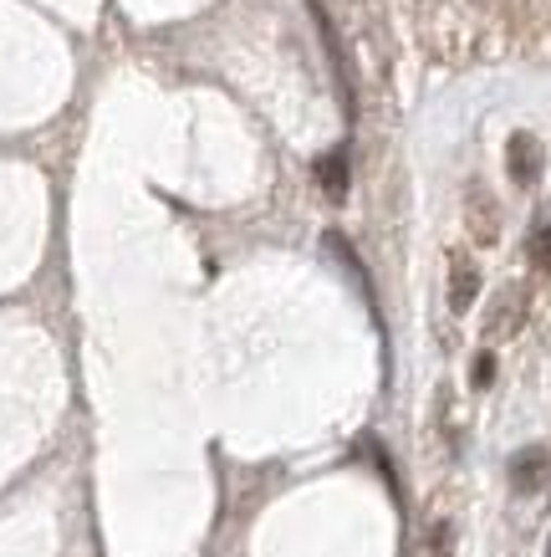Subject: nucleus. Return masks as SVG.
Segmentation results:
<instances>
[{
	"label": "nucleus",
	"mask_w": 551,
	"mask_h": 557,
	"mask_svg": "<svg viewBox=\"0 0 551 557\" xmlns=\"http://www.w3.org/2000/svg\"><path fill=\"white\" fill-rule=\"evenodd\" d=\"M541 164H547L541 138L536 134H511V144H505V170H511V180H516L521 189H531L536 180H541Z\"/></svg>",
	"instance_id": "1"
},
{
	"label": "nucleus",
	"mask_w": 551,
	"mask_h": 557,
	"mask_svg": "<svg viewBox=\"0 0 551 557\" xmlns=\"http://www.w3.org/2000/svg\"><path fill=\"white\" fill-rule=\"evenodd\" d=\"M547 481H551V450L547 445H526V450L511 456V486H516L521 496H536Z\"/></svg>",
	"instance_id": "2"
},
{
	"label": "nucleus",
	"mask_w": 551,
	"mask_h": 557,
	"mask_svg": "<svg viewBox=\"0 0 551 557\" xmlns=\"http://www.w3.org/2000/svg\"><path fill=\"white\" fill-rule=\"evenodd\" d=\"M480 297V271L469 256H450V307L454 312H469Z\"/></svg>",
	"instance_id": "3"
},
{
	"label": "nucleus",
	"mask_w": 551,
	"mask_h": 557,
	"mask_svg": "<svg viewBox=\"0 0 551 557\" xmlns=\"http://www.w3.org/2000/svg\"><path fill=\"white\" fill-rule=\"evenodd\" d=\"M496 231H501V220H496V200H490L480 185H469V236L480 240V246H490Z\"/></svg>",
	"instance_id": "4"
},
{
	"label": "nucleus",
	"mask_w": 551,
	"mask_h": 557,
	"mask_svg": "<svg viewBox=\"0 0 551 557\" xmlns=\"http://www.w3.org/2000/svg\"><path fill=\"white\" fill-rule=\"evenodd\" d=\"M317 185H322V195L327 200H342L348 195V149H337V153H327L317 164Z\"/></svg>",
	"instance_id": "5"
},
{
	"label": "nucleus",
	"mask_w": 551,
	"mask_h": 557,
	"mask_svg": "<svg viewBox=\"0 0 551 557\" xmlns=\"http://www.w3.org/2000/svg\"><path fill=\"white\" fill-rule=\"evenodd\" d=\"M531 267L536 271H551V220L531 236Z\"/></svg>",
	"instance_id": "6"
},
{
	"label": "nucleus",
	"mask_w": 551,
	"mask_h": 557,
	"mask_svg": "<svg viewBox=\"0 0 551 557\" xmlns=\"http://www.w3.org/2000/svg\"><path fill=\"white\" fill-rule=\"evenodd\" d=\"M469 384L475 388L496 384V354H475V363H469Z\"/></svg>",
	"instance_id": "7"
},
{
	"label": "nucleus",
	"mask_w": 551,
	"mask_h": 557,
	"mask_svg": "<svg viewBox=\"0 0 551 557\" xmlns=\"http://www.w3.org/2000/svg\"><path fill=\"white\" fill-rule=\"evenodd\" d=\"M516 312H521V297H516V292H505V307L496 312V318H490V333H496V338H501V333H511Z\"/></svg>",
	"instance_id": "8"
},
{
	"label": "nucleus",
	"mask_w": 551,
	"mask_h": 557,
	"mask_svg": "<svg viewBox=\"0 0 551 557\" xmlns=\"http://www.w3.org/2000/svg\"><path fill=\"white\" fill-rule=\"evenodd\" d=\"M450 547H454V527L435 522V532H429V557H450Z\"/></svg>",
	"instance_id": "9"
},
{
	"label": "nucleus",
	"mask_w": 551,
	"mask_h": 557,
	"mask_svg": "<svg viewBox=\"0 0 551 557\" xmlns=\"http://www.w3.org/2000/svg\"><path fill=\"white\" fill-rule=\"evenodd\" d=\"M547 557H551V537H547Z\"/></svg>",
	"instance_id": "10"
}]
</instances>
